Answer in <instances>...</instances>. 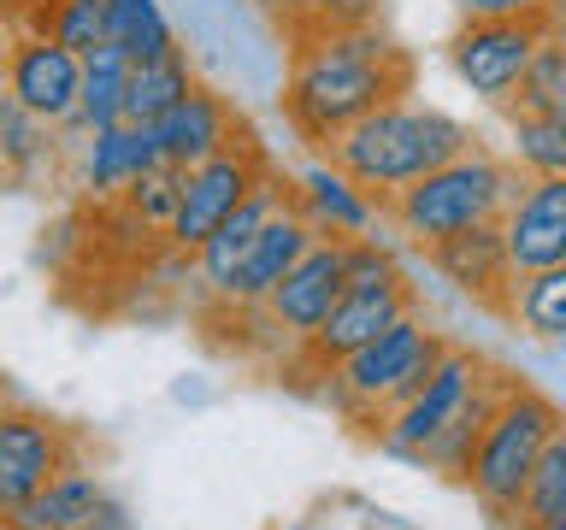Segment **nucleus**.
I'll return each mask as SVG.
<instances>
[{
  "instance_id": "23",
  "label": "nucleus",
  "mask_w": 566,
  "mask_h": 530,
  "mask_svg": "<svg viewBox=\"0 0 566 530\" xmlns=\"http://www.w3.org/2000/svg\"><path fill=\"white\" fill-rule=\"evenodd\" d=\"M260 7L277 18V30L290 35V47L336 35V30L378 24V0H260Z\"/></svg>"
},
{
  "instance_id": "2",
  "label": "nucleus",
  "mask_w": 566,
  "mask_h": 530,
  "mask_svg": "<svg viewBox=\"0 0 566 530\" xmlns=\"http://www.w3.org/2000/svg\"><path fill=\"white\" fill-rule=\"evenodd\" d=\"M467 148H478V136L460 118L437 113V106L396 100V106H378V113L354 118L343 136H331L325 148H318V166H331L371 212H378V201H389L401 183L449 166V159H460Z\"/></svg>"
},
{
  "instance_id": "22",
  "label": "nucleus",
  "mask_w": 566,
  "mask_h": 530,
  "mask_svg": "<svg viewBox=\"0 0 566 530\" xmlns=\"http://www.w3.org/2000/svg\"><path fill=\"white\" fill-rule=\"evenodd\" d=\"M124 83H130V60L118 47H88L77 60V113L65 124H83V130H106V124L124 118Z\"/></svg>"
},
{
  "instance_id": "17",
  "label": "nucleus",
  "mask_w": 566,
  "mask_h": 530,
  "mask_svg": "<svg viewBox=\"0 0 566 530\" xmlns=\"http://www.w3.org/2000/svg\"><path fill=\"white\" fill-rule=\"evenodd\" d=\"M437 277H449L467 300H478L484 312H502L507 300V283H513V265H507V247H502V219L495 224H472L460 236L424 247Z\"/></svg>"
},
{
  "instance_id": "16",
  "label": "nucleus",
  "mask_w": 566,
  "mask_h": 530,
  "mask_svg": "<svg viewBox=\"0 0 566 530\" xmlns=\"http://www.w3.org/2000/svg\"><path fill=\"white\" fill-rule=\"evenodd\" d=\"M242 130H254V124H248L237 106H230V95H219V88H207V83H195L189 95L171 106V113L154 118L159 166L184 171V166H195V159L230 148V141H237Z\"/></svg>"
},
{
  "instance_id": "7",
  "label": "nucleus",
  "mask_w": 566,
  "mask_h": 530,
  "mask_svg": "<svg viewBox=\"0 0 566 530\" xmlns=\"http://www.w3.org/2000/svg\"><path fill=\"white\" fill-rule=\"evenodd\" d=\"M560 30V7H537V12H520V18H460V30L442 42L449 53L454 77L484 95L490 106L507 100V88L520 83L525 60L537 53L543 35Z\"/></svg>"
},
{
  "instance_id": "13",
  "label": "nucleus",
  "mask_w": 566,
  "mask_h": 530,
  "mask_svg": "<svg viewBox=\"0 0 566 530\" xmlns=\"http://www.w3.org/2000/svg\"><path fill=\"white\" fill-rule=\"evenodd\" d=\"M502 247L513 277L566 265V177H525L502 212Z\"/></svg>"
},
{
  "instance_id": "25",
  "label": "nucleus",
  "mask_w": 566,
  "mask_h": 530,
  "mask_svg": "<svg viewBox=\"0 0 566 530\" xmlns=\"http://www.w3.org/2000/svg\"><path fill=\"white\" fill-rule=\"evenodd\" d=\"M555 519H566V431H555V436L543 442V454H537V466H531V477H525L520 501H513V519L507 524L543 530V524H555Z\"/></svg>"
},
{
  "instance_id": "8",
  "label": "nucleus",
  "mask_w": 566,
  "mask_h": 530,
  "mask_svg": "<svg viewBox=\"0 0 566 530\" xmlns=\"http://www.w3.org/2000/svg\"><path fill=\"white\" fill-rule=\"evenodd\" d=\"M495 371V360H484V353H472V348H442L437 353V365H431V378H424L413 395H407L396 413L384 418V431H378V442L389 454H407V459H419L431 442L454 424V413L472 401V389L484 383Z\"/></svg>"
},
{
  "instance_id": "3",
  "label": "nucleus",
  "mask_w": 566,
  "mask_h": 530,
  "mask_svg": "<svg viewBox=\"0 0 566 530\" xmlns=\"http://www.w3.org/2000/svg\"><path fill=\"white\" fill-rule=\"evenodd\" d=\"M513 194H520V171L507 159H495L490 148H467L460 159L413 177L389 201H378V219L424 254V247L449 242L472 224H495Z\"/></svg>"
},
{
  "instance_id": "19",
  "label": "nucleus",
  "mask_w": 566,
  "mask_h": 530,
  "mask_svg": "<svg viewBox=\"0 0 566 530\" xmlns=\"http://www.w3.org/2000/svg\"><path fill=\"white\" fill-rule=\"evenodd\" d=\"M159 166V141H154V124H106L95 130V148H88V166H83V189L95 201H113L124 183H136L142 171Z\"/></svg>"
},
{
  "instance_id": "1",
  "label": "nucleus",
  "mask_w": 566,
  "mask_h": 530,
  "mask_svg": "<svg viewBox=\"0 0 566 530\" xmlns=\"http://www.w3.org/2000/svg\"><path fill=\"white\" fill-rule=\"evenodd\" d=\"M413 77H419L413 53L396 35H384L378 24H360V30L318 35V42H295L277 106H283V124L295 130L301 148L318 153L354 118L407 100L413 95Z\"/></svg>"
},
{
  "instance_id": "4",
  "label": "nucleus",
  "mask_w": 566,
  "mask_h": 530,
  "mask_svg": "<svg viewBox=\"0 0 566 530\" xmlns=\"http://www.w3.org/2000/svg\"><path fill=\"white\" fill-rule=\"evenodd\" d=\"M442 348H449V336L424 318V307H413V312H401L396 325H384L366 348H354L343 365L325 371V378H331L325 401L348 424H360L366 436H378L384 418L396 413V406L413 395L424 378H431V365H437Z\"/></svg>"
},
{
  "instance_id": "28",
  "label": "nucleus",
  "mask_w": 566,
  "mask_h": 530,
  "mask_svg": "<svg viewBox=\"0 0 566 530\" xmlns=\"http://www.w3.org/2000/svg\"><path fill=\"white\" fill-rule=\"evenodd\" d=\"M502 113L507 118L513 113H560L566 118V47H560V30L537 42V53H531L525 71H520V83L507 88Z\"/></svg>"
},
{
  "instance_id": "30",
  "label": "nucleus",
  "mask_w": 566,
  "mask_h": 530,
  "mask_svg": "<svg viewBox=\"0 0 566 530\" xmlns=\"http://www.w3.org/2000/svg\"><path fill=\"white\" fill-rule=\"evenodd\" d=\"M460 18H520L537 7H560V0H454Z\"/></svg>"
},
{
  "instance_id": "24",
  "label": "nucleus",
  "mask_w": 566,
  "mask_h": 530,
  "mask_svg": "<svg viewBox=\"0 0 566 530\" xmlns=\"http://www.w3.org/2000/svg\"><path fill=\"white\" fill-rule=\"evenodd\" d=\"M295 189H301V206H307V219H313L318 236L348 242V236H366V230H371V206L331 166H318L313 177H301Z\"/></svg>"
},
{
  "instance_id": "9",
  "label": "nucleus",
  "mask_w": 566,
  "mask_h": 530,
  "mask_svg": "<svg viewBox=\"0 0 566 530\" xmlns=\"http://www.w3.org/2000/svg\"><path fill=\"white\" fill-rule=\"evenodd\" d=\"M83 466L77 454V431L65 418L42 413V406H24L12 401L7 418H0V519L30 501L35 489H48L60 471Z\"/></svg>"
},
{
  "instance_id": "26",
  "label": "nucleus",
  "mask_w": 566,
  "mask_h": 530,
  "mask_svg": "<svg viewBox=\"0 0 566 530\" xmlns=\"http://www.w3.org/2000/svg\"><path fill=\"white\" fill-rule=\"evenodd\" d=\"M24 35H42V42L83 60L106 35V0H35V12L24 18Z\"/></svg>"
},
{
  "instance_id": "27",
  "label": "nucleus",
  "mask_w": 566,
  "mask_h": 530,
  "mask_svg": "<svg viewBox=\"0 0 566 530\" xmlns=\"http://www.w3.org/2000/svg\"><path fill=\"white\" fill-rule=\"evenodd\" d=\"M106 47H118L130 65L142 60H159V53H171V24L166 12H159V0H106Z\"/></svg>"
},
{
  "instance_id": "32",
  "label": "nucleus",
  "mask_w": 566,
  "mask_h": 530,
  "mask_svg": "<svg viewBox=\"0 0 566 530\" xmlns=\"http://www.w3.org/2000/svg\"><path fill=\"white\" fill-rule=\"evenodd\" d=\"M18 401V389H12V378H7V371H0V418H7V406Z\"/></svg>"
},
{
  "instance_id": "29",
  "label": "nucleus",
  "mask_w": 566,
  "mask_h": 530,
  "mask_svg": "<svg viewBox=\"0 0 566 530\" xmlns=\"http://www.w3.org/2000/svg\"><path fill=\"white\" fill-rule=\"evenodd\" d=\"M513 171L566 177V118L560 113H513Z\"/></svg>"
},
{
  "instance_id": "21",
  "label": "nucleus",
  "mask_w": 566,
  "mask_h": 530,
  "mask_svg": "<svg viewBox=\"0 0 566 530\" xmlns=\"http://www.w3.org/2000/svg\"><path fill=\"white\" fill-rule=\"evenodd\" d=\"M502 318H513L525 336L537 342H560L566 336V265H548V272H520L507 283Z\"/></svg>"
},
{
  "instance_id": "14",
  "label": "nucleus",
  "mask_w": 566,
  "mask_h": 530,
  "mask_svg": "<svg viewBox=\"0 0 566 530\" xmlns=\"http://www.w3.org/2000/svg\"><path fill=\"white\" fill-rule=\"evenodd\" d=\"M313 242H318V230H313V219H307V206H301L295 177H283L277 201H272V212H265V224L254 230V242H248V254H242V265H237V283H230L224 300H260L301 254H307Z\"/></svg>"
},
{
  "instance_id": "6",
  "label": "nucleus",
  "mask_w": 566,
  "mask_h": 530,
  "mask_svg": "<svg viewBox=\"0 0 566 530\" xmlns=\"http://www.w3.org/2000/svg\"><path fill=\"white\" fill-rule=\"evenodd\" d=\"M265 171H272V148H265L254 130H242L230 148L184 166V171H177V206H171L166 242L177 247V254H195V247L207 242V230L219 224Z\"/></svg>"
},
{
  "instance_id": "12",
  "label": "nucleus",
  "mask_w": 566,
  "mask_h": 530,
  "mask_svg": "<svg viewBox=\"0 0 566 530\" xmlns=\"http://www.w3.org/2000/svg\"><path fill=\"white\" fill-rule=\"evenodd\" d=\"M7 100L35 124H60L77 113V53L42 42V35H7Z\"/></svg>"
},
{
  "instance_id": "33",
  "label": "nucleus",
  "mask_w": 566,
  "mask_h": 530,
  "mask_svg": "<svg viewBox=\"0 0 566 530\" xmlns=\"http://www.w3.org/2000/svg\"><path fill=\"white\" fill-rule=\"evenodd\" d=\"M0 100H7V42H0Z\"/></svg>"
},
{
  "instance_id": "11",
  "label": "nucleus",
  "mask_w": 566,
  "mask_h": 530,
  "mask_svg": "<svg viewBox=\"0 0 566 530\" xmlns=\"http://www.w3.org/2000/svg\"><path fill=\"white\" fill-rule=\"evenodd\" d=\"M348 289V272H343V242L336 236H318L307 254H301L290 272H283L272 289H265L260 300H242L248 312L260 318L272 336H283V342H301V336L318 330V318H325L336 307V295Z\"/></svg>"
},
{
  "instance_id": "5",
  "label": "nucleus",
  "mask_w": 566,
  "mask_h": 530,
  "mask_svg": "<svg viewBox=\"0 0 566 530\" xmlns=\"http://www.w3.org/2000/svg\"><path fill=\"white\" fill-rule=\"evenodd\" d=\"M555 431H560V406L548 401L543 389L507 378V389L495 395L484 431H478L472 454H467V471H460V484L478 495V507H484L495 524L513 519V501H520L525 477H531L543 442Z\"/></svg>"
},
{
  "instance_id": "15",
  "label": "nucleus",
  "mask_w": 566,
  "mask_h": 530,
  "mask_svg": "<svg viewBox=\"0 0 566 530\" xmlns=\"http://www.w3.org/2000/svg\"><path fill=\"white\" fill-rule=\"evenodd\" d=\"M0 530H130L124 507L106 495V484L88 466L60 471L48 489H35L30 501H18Z\"/></svg>"
},
{
  "instance_id": "10",
  "label": "nucleus",
  "mask_w": 566,
  "mask_h": 530,
  "mask_svg": "<svg viewBox=\"0 0 566 530\" xmlns=\"http://www.w3.org/2000/svg\"><path fill=\"white\" fill-rule=\"evenodd\" d=\"M419 307V283L413 277H389V283H366V289H343L336 295V307L318 318V330L313 336H301L295 342V371L307 365L313 378H325L331 365H343L354 348H366L371 336H378L384 325H396L401 312H413Z\"/></svg>"
},
{
  "instance_id": "34",
  "label": "nucleus",
  "mask_w": 566,
  "mask_h": 530,
  "mask_svg": "<svg viewBox=\"0 0 566 530\" xmlns=\"http://www.w3.org/2000/svg\"><path fill=\"white\" fill-rule=\"evenodd\" d=\"M543 530H566V519H555V524H543Z\"/></svg>"
},
{
  "instance_id": "31",
  "label": "nucleus",
  "mask_w": 566,
  "mask_h": 530,
  "mask_svg": "<svg viewBox=\"0 0 566 530\" xmlns=\"http://www.w3.org/2000/svg\"><path fill=\"white\" fill-rule=\"evenodd\" d=\"M35 12V0H0V30H24V18Z\"/></svg>"
},
{
  "instance_id": "20",
  "label": "nucleus",
  "mask_w": 566,
  "mask_h": 530,
  "mask_svg": "<svg viewBox=\"0 0 566 530\" xmlns=\"http://www.w3.org/2000/svg\"><path fill=\"white\" fill-rule=\"evenodd\" d=\"M195 83H201V77H195V65H189L184 47L130 65V83H124V118L118 124H154L159 113H171Z\"/></svg>"
},
{
  "instance_id": "18",
  "label": "nucleus",
  "mask_w": 566,
  "mask_h": 530,
  "mask_svg": "<svg viewBox=\"0 0 566 530\" xmlns=\"http://www.w3.org/2000/svg\"><path fill=\"white\" fill-rule=\"evenodd\" d=\"M277 189H283V171L272 166L254 189L242 194L237 206L224 212L219 224L207 230V242L195 247V283H201L207 300H224V295H230V283H237V265H242V254H248V242H254V230L265 224V212H272Z\"/></svg>"
}]
</instances>
